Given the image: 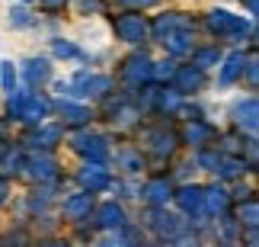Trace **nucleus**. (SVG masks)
Returning a JSON list of instances; mask_svg holds the SVG:
<instances>
[{
	"label": "nucleus",
	"mask_w": 259,
	"mask_h": 247,
	"mask_svg": "<svg viewBox=\"0 0 259 247\" xmlns=\"http://www.w3.org/2000/svg\"><path fill=\"white\" fill-rule=\"evenodd\" d=\"M115 32L125 39V42H141L144 32H147V26H144V19L141 16H122V19H115Z\"/></svg>",
	"instance_id": "f257e3e1"
},
{
	"label": "nucleus",
	"mask_w": 259,
	"mask_h": 247,
	"mask_svg": "<svg viewBox=\"0 0 259 247\" xmlns=\"http://www.w3.org/2000/svg\"><path fill=\"white\" fill-rule=\"evenodd\" d=\"M211 29L214 32H240L243 19H234L231 13H211Z\"/></svg>",
	"instance_id": "f03ea898"
},
{
	"label": "nucleus",
	"mask_w": 259,
	"mask_h": 247,
	"mask_svg": "<svg viewBox=\"0 0 259 247\" xmlns=\"http://www.w3.org/2000/svg\"><path fill=\"white\" fill-rule=\"evenodd\" d=\"M99 225H106V228H112V225H125V215H122V209L118 205H112V202H106L103 205V215H99Z\"/></svg>",
	"instance_id": "7ed1b4c3"
},
{
	"label": "nucleus",
	"mask_w": 259,
	"mask_h": 247,
	"mask_svg": "<svg viewBox=\"0 0 259 247\" xmlns=\"http://www.w3.org/2000/svg\"><path fill=\"white\" fill-rule=\"evenodd\" d=\"M64 212H67V219H80V215H87L90 212V196H74V199L64 205Z\"/></svg>",
	"instance_id": "20e7f679"
},
{
	"label": "nucleus",
	"mask_w": 259,
	"mask_h": 247,
	"mask_svg": "<svg viewBox=\"0 0 259 247\" xmlns=\"http://www.w3.org/2000/svg\"><path fill=\"white\" fill-rule=\"evenodd\" d=\"M99 170H103V167H87V170L80 173V180L90 186V190H96V186L106 183V173H99Z\"/></svg>",
	"instance_id": "39448f33"
},
{
	"label": "nucleus",
	"mask_w": 259,
	"mask_h": 247,
	"mask_svg": "<svg viewBox=\"0 0 259 247\" xmlns=\"http://www.w3.org/2000/svg\"><path fill=\"white\" fill-rule=\"evenodd\" d=\"M179 202H183V209H186V212H195L198 205H202V190H183Z\"/></svg>",
	"instance_id": "423d86ee"
},
{
	"label": "nucleus",
	"mask_w": 259,
	"mask_h": 247,
	"mask_svg": "<svg viewBox=\"0 0 259 247\" xmlns=\"http://www.w3.org/2000/svg\"><path fill=\"white\" fill-rule=\"evenodd\" d=\"M240 71H243V58H240V55H234L231 61H227V71L221 74V81H224V84H231V81H234V77L240 74Z\"/></svg>",
	"instance_id": "0eeeda50"
},
{
	"label": "nucleus",
	"mask_w": 259,
	"mask_h": 247,
	"mask_svg": "<svg viewBox=\"0 0 259 247\" xmlns=\"http://www.w3.org/2000/svg\"><path fill=\"white\" fill-rule=\"evenodd\" d=\"M147 196H151L154 202H166V199H170V186H163L160 180H157V183L147 186Z\"/></svg>",
	"instance_id": "6e6552de"
},
{
	"label": "nucleus",
	"mask_w": 259,
	"mask_h": 247,
	"mask_svg": "<svg viewBox=\"0 0 259 247\" xmlns=\"http://www.w3.org/2000/svg\"><path fill=\"white\" fill-rule=\"evenodd\" d=\"M45 77H48L45 61H29V81H45Z\"/></svg>",
	"instance_id": "1a4fd4ad"
},
{
	"label": "nucleus",
	"mask_w": 259,
	"mask_h": 247,
	"mask_svg": "<svg viewBox=\"0 0 259 247\" xmlns=\"http://www.w3.org/2000/svg\"><path fill=\"white\" fill-rule=\"evenodd\" d=\"M10 23H13V26H26L29 13H26V10H16V13H10Z\"/></svg>",
	"instance_id": "9d476101"
},
{
	"label": "nucleus",
	"mask_w": 259,
	"mask_h": 247,
	"mask_svg": "<svg viewBox=\"0 0 259 247\" xmlns=\"http://www.w3.org/2000/svg\"><path fill=\"white\" fill-rule=\"evenodd\" d=\"M61 4H67V0H42V7H45V10H58Z\"/></svg>",
	"instance_id": "9b49d317"
},
{
	"label": "nucleus",
	"mask_w": 259,
	"mask_h": 247,
	"mask_svg": "<svg viewBox=\"0 0 259 247\" xmlns=\"http://www.w3.org/2000/svg\"><path fill=\"white\" fill-rule=\"evenodd\" d=\"M4 84H7V87H13V67H7V74H4Z\"/></svg>",
	"instance_id": "f8f14e48"
}]
</instances>
